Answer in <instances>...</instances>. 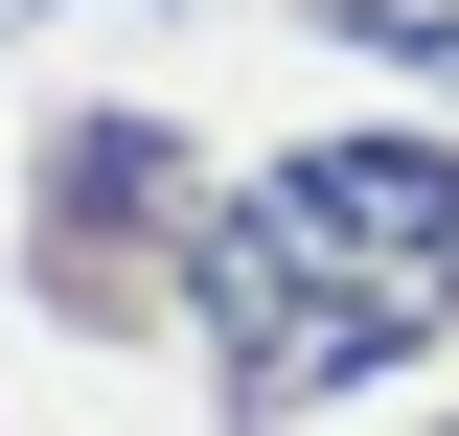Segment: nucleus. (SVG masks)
<instances>
[{"label":"nucleus","mask_w":459,"mask_h":436,"mask_svg":"<svg viewBox=\"0 0 459 436\" xmlns=\"http://www.w3.org/2000/svg\"><path fill=\"white\" fill-rule=\"evenodd\" d=\"M184 299H207L230 414H299V390H368L459 322V161L437 138H299L184 230Z\"/></svg>","instance_id":"1"},{"label":"nucleus","mask_w":459,"mask_h":436,"mask_svg":"<svg viewBox=\"0 0 459 436\" xmlns=\"http://www.w3.org/2000/svg\"><path fill=\"white\" fill-rule=\"evenodd\" d=\"M47 184H69V207H47V275H92V230H115V253H138V230H161V138H138V115H92V138H47Z\"/></svg>","instance_id":"2"},{"label":"nucleus","mask_w":459,"mask_h":436,"mask_svg":"<svg viewBox=\"0 0 459 436\" xmlns=\"http://www.w3.org/2000/svg\"><path fill=\"white\" fill-rule=\"evenodd\" d=\"M344 47H391V69H459V0H322Z\"/></svg>","instance_id":"3"}]
</instances>
